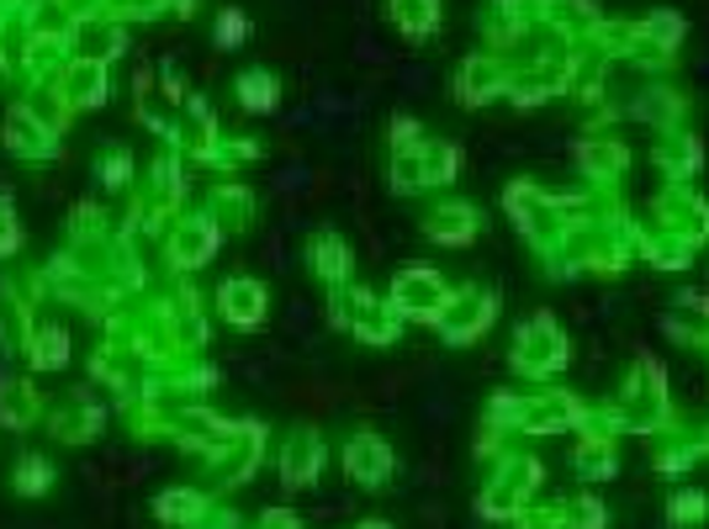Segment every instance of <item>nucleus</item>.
I'll use <instances>...</instances> for the list:
<instances>
[{"label": "nucleus", "instance_id": "7ed1b4c3", "mask_svg": "<svg viewBox=\"0 0 709 529\" xmlns=\"http://www.w3.org/2000/svg\"><path fill=\"white\" fill-rule=\"evenodd\" d=\"M534 487H540V461H514V466L493 476V487L476 498V514L482 519H514L519 514V503L530 498Z\"/></svg>", "mask_w": 709, "mask_h": 529}, {"label": "nucleus", "instance_id": "2eb2a0df", "mask_svg": "<svg viewBox=\"0 0 709 529\" xmlns=\"http://www.w3.org/2000/svg\"><path fill=\"white\" fill-rule=\"evenodd\" d=\"M238 95H244L249 112H270L275 106V80L260 75V69H249V75H238Z\"/></svg>", "mask_w": 709, "mask_h": 529}, {"label": "nucleus", "instance_id": "6e6552de", "mask_svg": "<svg viewBox=\"0 0 709 529\" xmlns=\"http://www.w3.org/2000/svg\"><path fill=\"white\" fill-rule=\"evenodd\" d=\"M217 302H223V313L234 318V324H260V313H266V286L260 281H228L223 292H217Z\"/></svg>", "mask_w": 709, "mask_h": 529}, {"label": "nucleus", "instance_id": "f257e3e1", "mask_svg": "<svg viewBox=\"0 0 709 529\" xmlns=\"http://www.w3.org/2000/svg\"><path fill=\"white\" fill-rule=\"evenodd\" d=\"M514 365H519L525 376H551V371H562L566 365L562 328L551 324V318H530V324L519 328V354H514Z\"/></svg>", "mask_w": 709, "mask_h": 529}, {"label": "nucleus", "instance_id": "5701e85b", "mask_svg": "<svg viewBox=\"0 0 709 529\" xmlns=\"http://www.w3.org/2000/svg\"><path fill=\"white\" fill-rule=\"evenodd\" d=\"M519 529H566L562 525V508H551V514H525V519H519Z\"/></svg>", "mask_w": 709, "mask_h": 529}, {"label": "nucleus", "instance_id": "9b49d317", "mask_svg": "<svg viewBox=\"0 0 709 529\" xmlns=\"http://www.w3.org/2000/svg\"><path fill=\"white\" fill-rule=\"evenodd\" d=\"M212 244H217V234L212 228H202V223H185L176 234V260L180 264H202L212 255Z\"/></svg>", "mask_w": 709, "mask_h": 529}, {"label": "nucleus", "instance_id": "393cba45", "mask_svg": "<svg viewBox=\"0 0 709 529\" xmlns=\"http://www.w3.org/2000/svg\"><path fill=\"white\" fill-rule=\"evenodd\" d=\"M260 529H302V525H296L292 508H270L266 519H260Z\"/></svg>", "mask_w": 709, "mask_h": 529}, {"label": "nucleus", "instance_id": "a211bd4d", "mask_svg": "<svg viewBox=\"0 0 709 529\" xmlns=\"http://www.w3.org/2000/svg\"><path fill=\"white\" fill-rule=\"evenodd\" d=\"M196 514H202L196 493H165L159 498V519H170V525H196Z\"/></svg>", "mask_w": 709, "mask_h": 529}, {"label": "nucleus", "instance_id": "f03ea898", "mask_svg": "<svg viewBox=\"0 0 709 529\" xmlns=\"http://www.w3.org/2000/svg\"><path fill=\"white\" fill-rule=\"evenodd\" d=\"M450 302L444 292V281L435 270H424V264H408L397 281H392V313H408V318H440V307Z\"/></svg>", "mask_w": 709, "mask_h": 529}, {"label": "nucleus", "instance_id": "1a4fd4ad", "mask_svg": "<svg viewBox=\"0 0 709 529\" xmlns=\"http://www.w3.org/2000/svg\"><path fill=\"white\" fill-rule=\"evenodd\" d=\"M572 466L583 471L588 482H604V476H615V471H620V461H615V444H609V435H588V440L577 444Z\"/></svg>", "mask_w": 709, "mask_h": 529}, {"label": "nucleus", "instance_id": "a878e982", "mask_svg": "<svg viewBox=\"0 0 709 529\" xmlns=\"http://www.w3.org/2000/svg\"><path fill=\"white\" fill-rule=\"evenodd\" d=\"M360 529H392V525H382V519H365V525H360Z\"/></svg>", "mask_w": 709, "mask_h": 529}, {"label": "nucleus", "instance_id": "423d86ee", "mask_svg": "<svg viewBox=\"0 0 709 529\" xmlns=\"http://www.w3.org/2000/svg\"><path fill=\"white\" fill-rule=\"evenodd\" d=\"M318 466H324L318 435H313V429H296L292 440H286V450H281V482H286V487H307V482L318 476Z\"/></svg>", "mask_w": 709, "mask_h": 529}, {"label": "nucleus", "instance_id": "aec40b11", "mask_svg": "<svg viewBox=\"0 0 709 529\" xmlns=\"http://www.w3.org/2000/svg\"><path fill=\"white\" fill-rule=\"evenodd\" d=\"M318 270H324L328 281H339V275H345V244H339V238H318Z\"/></svg>", "mask_w": 709, "mask_h": 529}, {"label": "nucleus", "instance_id": "412c9836", "mask_svg": "<svg viewBox=\"0 0 709 529\" xmlns=\"http://www.w3.org/2000/svg\"><path fill=\"white\" fill-rule=\"evenodd\" d=\"M244 32H249V22H244L238 11H223V16H217V43H238Z\"/></svg>", "mask_w": 709, "mask_h": 529}, {"label": "nucleus", "instance_id": "f3484780", "mask_svg": "<svg viewBox=\"0 0 709 529\" xmlns=\"http://www.w3.org/2000/svg\"><path fill=\"white\" fill-rule=\"evenodd\" d=\"M455 176V148L450 144H429L424 148V185H444Z\"/></svg>", "mask_w": 709, "mask_h": 529}, {"label": "nucleus", "instance_id": "9d476101", "mask_svg": "<svg viewBox=\"0 0 709 529\" xmlns=\"http://www.w3.org/2000/svg\"><path fill=\"white\" fill-rule=\"evenodd\" d=\"M472 234H476V212L466 202H450L429 217V238H440V244H466Z\"/></svg>", "mask_w": 709, "mask_h": 529}, {"label": "nucleus", "instance_id": "39448f33", "mask_svg": "<svg viewBox=\"0 0 709 529\" xmlns=\"http://www.w3.org/2000/svg\"><path fill=\"white\" fill-rule=\"evenodd\" d=\"M345 471H350L360 487H382L386 476H392V450L376 435H354L350 450H345Z\"/></svg>", "mask_w": 709, "mask_h": 529}, {"label": "nucleus", "instance_id": "6ab92c4d", "mask_svg": "<svg viewBox=\"0 0 709 529\" xmlns=\"http://www.w3.org/2000/svg\"><path fill=\"white\" fill-rule=\"evenodd\" d=\"M651 101H635V117H646V122H673L683 112V101L673 95V90H646Z\"/></svg>", "mask_w": 709, "mask_h": 529}, {"label": "nucleus", "instance_id": "0eeeda50", "mask_svg": "<svg viewBox=\"0 0 709 529\" xmlns=\"http://www.w3.org/2000/svg\"><path fill=\"white\" fill-rule=\"evenodd\" d=\"M514 75H508V64L503 59H472L466 69H461V101H487V95H498L503 86H508Z\"/></svg>", "mask_w": 709, "mask_h": 529}, {"label": "nucleus", "instance_id": "4468645a", "mask_svg": "<svg viewBox=\"0 0 709 529\" xmlns=\"http://www.w3.org/2000/svg\"><path fill=\"white\" fill-rule=\"evenodd\" d=\"M667 519H673L678 529L705 525L709 519V493H699V487H694V493H678V498L667 503Z\"/></svg>", "mask_w": 709, "mask_h": 529}, {"label": "nucleus", "instance_id": "4be33fe9", "mask_svg": "<svg viewBox=\"0 0 709 529\" xmlns=\"http://www.w3.org/2000/svg\"><path fill=\"white\" fill-rule=\"evenodd\" d=\"M43 482H48V466H43V461H27V466H22V493H43Z\"/></svg>", "mask_w": 709, "mask_h": 529}, {"label": "nucleus", "instance_id": "dca6fc26", "mask_svg": "<svg viewBox=\"0 0 709 529\" xmlns=\"http://www.w3.org/2000/svg\"><path fill=\"white\" fill-rule=\"evenodd\" d=\"M604 503L598 498H577V503H562V525L566 529H604Z\"/></svg>", "mask_w": 709, "mask_h": 529}, {"label": "nucleus", "instance_id": "ddd939ff", "mask_svg": "<svg viewBox=\"0 0 709 529\" xmlns=\"http://www.w3.org/2000/svg\"><path fill=\"white\" fill-rule=\"evenodd\" d=\"M392 11H397V27L424 37V32L440 22V11H435V0H392Z\"/></svg>", "mask_w": 709, "mask_h": 529}, {"label": "nucleus", "instance_id": "20e7f679", "mask_svg": "<svg viewBox=\"0 0 709 529\" xmlns=\"http://www.w3.org/2000/svg\"><path fill=\"white\" fill-rule=\"evenodd\" d=\"M440 334L450 339V345H472L482 328L493 324V296H482V292H461L455 302H444L440 307Z\"/></svg>", "mask_w": 709, "mask_h": 529}, {"label": "nucleus", "instance_id": "b1692460", "mask_svg": "<svg viewBox=\"0 0 709 529\" xmlns=\"http://www.w3.org/2000/svg\"><path fill=\"white\" fill-rule=\"evenodd\" d=\"M392 144H397V148H424V144H418V122H408V117L397 122V127H392Z\"/></svg>", "mask_w": 709, "mask_h": 529}, {"label": "nucleus", "instance_id": "f8f14e48", "mask_svg": "<svg viewBox=\"0 0 709 529\" xmlns=\"http://www.w3.org/2000/svg\"><path fill=\"white\" fill-rule=\"evenodd\" d=\"M583 165H588L598 180H609L624 170V148L609 144V138H593V144H583Z\"/></svg>", "mask_w": 709, "mask_h": 529}]
</instances>
